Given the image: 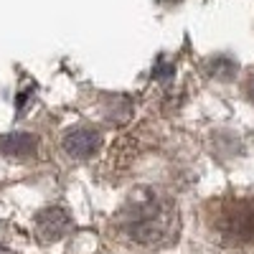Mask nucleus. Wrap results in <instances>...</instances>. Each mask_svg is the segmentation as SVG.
<instances>
[{
    "mask_svg": "<svg viewBox=\"0 0 254 254\" xmlns=\"http://www.w3.org/2000/svg\"><path fill=\"white\" fill-rule=\"evenodd\" d=\"M117 229L140 247H147V249L168 247L178 237L176 206L165 196L155 193V190L140 188L120 208Z\"/></svg>",
    "mask_w": 254,
    "mask_h": 254,
    "instance_id": "obj_1",
    "label": "nucleus"
},
{
    "mask_svg": "<svg viewBox=\"0 0 254 254\" xmlns=\"http://www.w3.org/2000/svg\"><path fill=\"white\" fill-rule=\"evenodd\" d=\"M214 226L229 242L254 239V201L249 198H226L216 203Z\"/></svg>",
    "mask_w": 254,
    "mask_h": 254,
    "instance_id": "obj_2",
    "label": "nucleus"
},
{
    "mask_svg": "<svg viewBox=\"0 0 254 254\" xmlns=\"http://www.w3.org/2000/svg\"><path fill=\"white\" fill-rule=\"evenodd\" d=\"M61 147L69 158L81 160V158L94 155L102 147V135L97 130H92V127H74V130H69L66 135H64Z\"/></svg>",
    "mask_w": 254,
    "mask_h": 254,
    "instance_id": "obj_3",
    "label": "nucleus"
},
{
    "mask_svg": "<svg viewBox=\"0 0 254 254\" xmlns=\"http://www.w3.org/2000/svg\"><path fill=\"white\" fill-rule=\"evenodd\" d=\"M71 229V219L64 208H46L36 216V234L41 242H59Z\"/></svg>",
    "mask_w": 254,
    "mask_h": 254,
    "instance_id": "obj_4",
    "label": "nucleus"
},
{
    "mask_svg": "<svg viewBox=\"0 0 254 254\" xmlns=\"http://www.w3.org/2000/svg\"><path fill=\"white\" fill-rule=\"evenodd\" d=\"M36 150V137L31 132H8L0 137V153L8 158H23Z\"/></svg>",
    "mask_w": 254,
    "mask_h": 254,
    "instance_id": "obj_5",
    "label": "nucleus"
},
{
    "mask_svg": "<svg viewBox=\"0 0 254 254\" xmlns=\"http://www.w3.org/2000/svg\"><path fill=\"white\" fill-rule=\"evenodd\" d=\"M229 71H234V64L229 59H216L211 64V74H216V76H229Z\"/></svg>",
    "mask_w": 254,
    "mask_h": 254,
    "instance_id": "obj_6",
    "label": "nucleus"
},
{
    "mask_svg": "<svg viewBox=\"0 0 254 254\" xmlns=\"http://www.w3.org/2000/svg\"><path fill=\"white\" fill-rule=\"evenodd\" d=\"M247 92H249V97H252V102H254V76H252L249 84H247Z\"/></svg>",
    "mask_w": 254,
    "mask_h": 254,
    "instance_id": "obj_7",
    "label": "nucleus"
}]
</instances>
